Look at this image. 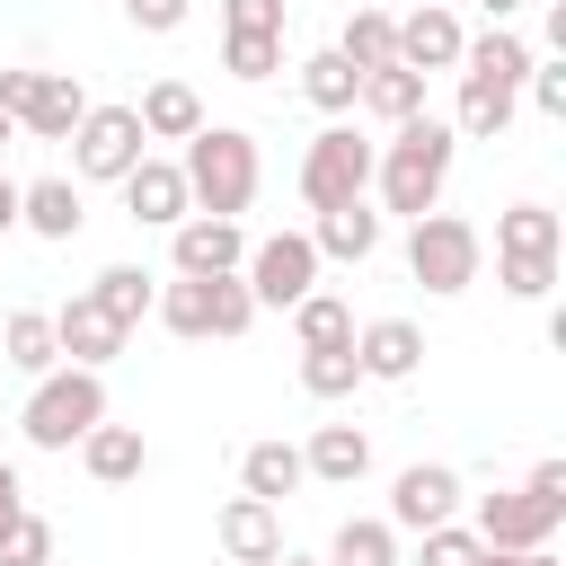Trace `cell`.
Returning <instances> with one entry per match:
<instances>
[{"label": "cell", "mask_w": 566, "mask_h": 566, "mask_svg": "<svg viewBox=\"0 0 566 566\" xmlns=\"http://www.w3.org/2000/svg\"><path fill=\"white\" fill-rule=\"evenodd\" d=\"M53 345H62L80 371H106V363L124 354V327H115V318L80 292V301H62V310H53Z\"/></svg>", "instance_id": "obj_15"}, {"label": "cell", "mask_w": 566, "mask_h": 566, "mask_svg": "<svg viewBox=\"0 0 566 566\" xmlns=\"http://www.w3.org/2000/svg\"><path fill=\"white\" fill-rule=\"evenodd\" d=\"M522 88H531V106H539V115H566V53H557V62H531V71H522Z\"/></svg>", "instance_id": "obj_40"}, {"label": "cell", "mask_w": 566, "mask_h": 566, "mask_svg": "<svg viewBox=\"0 0 566 566\" xmlns=\"http://www.w3.org/2000/svg\"><path fill=\"white\" fill-rule=\"evenodd\" d=\"M301 469L327 478V486H354V478L371 469V433H363V424H318V433L301 442Z\"/></svg>", "instance_id": "obj_21"}, {"label": "cell", "mask_w": 566, "mask_h": 566, "mask_svg": "<svg viewBox=\"0 0 566 566\" xmlns=\"http://www.w3.org/2000/svg\"><path fill=\"white\" fill-rule=\"evenodd\" d=\"M371 150H380V142H363L354 124H327V133L301 150V203H310V212L363 203V186H371Z\"/></svg>", "instance_id": "obj_7"}, {"label": "cell", "mask_w": 566, "mask_h": 566, "mask_svg": "<svg viewBox=\"0 0 566 566\" xmlns=\"http://www.w3.org/2000/svg\"><path fill=\"white\" fill-rule=\"evenodd\" d=\"M150 310H159L177 336H248V318H256V301H248L239 274H177Z\"/></svg>", "instance_id": "obj_6"}, {"label": "cell", "mask_w": 566, "mask_h": 566, "mask_svg": "<svg viewBox=\"0 0 566 566\" xmlns=\"http://www.w3.org/2000/svg\"><path fill=\"white\" fill-rule=\"evenodd\" d=\"M239 283H248L256 310H292V301H310V292H318V248H310V230H274V239H256L248 265H239Z\"/></svg>", "instance_id": "obj_8"}, {"label": "cell", "mask_w": 566, "mask_h": 566, "mask_svg": "<svg viewBox=\"0 0 566 566\" xmlns=\"http://www.w3.org/2000/svg\"><path fill=\"white\" fill-rule=\"evenodd\" d=\"M0 566H53V522L44 513H18L0 531Z\"/></svg>", "instance_id": "obj_36"}, {"label": "cell", "mask_w": 566, "mask_h": 566, "mask_svg": "<svg viewBox=\"0 0 566 566\" xmlns=\"http://www.w3.org/2000/svg\"><path fill=\"white\" fill-rule=\"evenodd\" d=\"M133 115H142V142H195V133L212 124V115H203V97H195L186 80H150Z\"/></svg>", "instance_id": "obj_20"}, {"label": "cell", "mask_w": 566, "mask_h": 566, "mask_svg": "<svg viewBox=\"0 0 566 566\" xmlns=\"http://www.w3.org/2000/svg\"><path fill=\"white\" fill-rule=\"evenodd\" d=\"M9 142H18V124H9V115H0V150H9Z\"/></svg>", "instance_id": "obj_47"}, {"label": "cell", "mask_w": 566, "mask_h": 566, "mask_svg": "<svg viewBox=\"0 0 566 566\" xmlns=\"http://www.w3.org/2000/svg\"><path fill=\"white\" fill-rule=\"evenodd\" d=\"M9 230H18V177L0 168V239H9Z\"/></svg>", "instance_id": "obj_44"}, {"label": "cell", "mask_w": 566, "mask_h": 566, "mask_svg": "<svg viewBox=\"0 0 566 566\" xmlns=\"http://www.w3.org/2000/svg\"><path fill=\"white\" fill-rule=\"evenodd\" d=\"M221 71L230 80H274L283 71V35H221Z\"/></svg>", "instance_id": "obj_35"}, {"label": "cell", "mask_w": 566, "mask_h": 566, "mask_svg": "<svg viewBox=\"0 0 566 566\" xmlns=\"http://www.w3.org/2000/svg\"><path fill=\"white\" fill-rule=\"evenodd\" d=\"M88 424H106V371L53 363V371L27 389V416H18V433H27L35 451H71Z\"/></svg>", "instance_id": "obj_4"}, {"label": "cell", "mask_w": 566, "mask_h": 566, "mask_svg": "<svg viewBox=\"0 0 566 566\" xmlns=\"http://www.w3.org/2000/svg\"><path fill=\"white\" fill-rule=\"evenodd\" d=\"M301 478H310L301 469V442H248L239 451V495H256V504H283Z\"/></svg>", "instance_id": "obj_24"}, {"label": "cell", "mask_w": 566, "mask_h": 566, "mask_svg": "<svg viewBox=\"0 0 566 566\" xmlns=\"http://www.w3.org/2000/svg\"><path fill=\"white\" fill-rule=\"evenodd\" d=\"M142 115L133 106H88L80 133H71V177H97V186H124V168L142 159Z\"/></svg>", "instance_id": "obj_9"}, {"label": "cell", "mask_w": 566, "mask_h": 566, "mask_svg": "<svg viewBox=\"0 0 566 566\" xmlns=\"http://www.w3.org/2000/svg\"><path fill=\"white\" fill-rule=\"evenodd\" d=\"M354 106H371L380 124H407V115H424V71H407V62H380V71H363Z\"/></svg>", "instance_id": "obj_26"}, {"label": "cell", "mask_w": 566, "mask_h": 566, "mask_svg": "<svg viewBox=\"0 0 566 566\" xmlns=\"http://www.w3.org/2000/svg\"><path fill=\"white\" fill-rule=\"evenodd\" d=\"M80 469H88L97 486H133V478L150 469L142 424H88V433H80Z\"/></svg>", "instance_id": "obj_19"}, {"label": "cell", "mask_w": 566, "mask_h": 566, "mask_svg": "<svg viewBox=\"0 0 566 566\" xmlns=\"http://www.w3.org/2000/svg\"><path fill=\"white\" fill-rule=\"evenodd\" d=\"M230 35H283V0H221Z\"/></svg>", "instance_id": "obj_39"}, {"label": "cell", "mask_w": 566, "mask_h": 566, "mask_svg": "<svg viewBox=\"0 0 566 566\" xmlns=\"http://www.w3.org/2000/svg\"><path fill=\"white\" fill-rule=\"evenodd\" d=\"M327 566H398V531H389V522H371V513H354V522H336Z\"/></svg>", "instance_id": "obj_32"}, {"label": "cell", "mask_w": 566, "mask_h": 566, "mask_svg": "<svg viewBox=\"0 0 566 566\" xmlns=\"http://www.w3.org/2000/svg\"><path fill=\"white\" fill-rule=\"evenodd\" d=\"M557 248H566V230H557L548 203H513V212H495V256H557Z\"/></svg>", "instance_id": "obj_27"}, {"label": "cell", "mask_w": 566, "mask_h": 566, "mask_svg": "<svg viewBox=\"0 0 566 566\" xmlns=\"http://www.w3.org/2000/svg\"><path fill=\"white\" fill-rule=\"evenodd\" d=\"M310 248H318V265H327V256H345V265H363V256L380 248V212H371V203H336V212H318V230H310Z\"/></svg>", "instance_id": "obj_25"}, {"label": "cell", "mask_w": 566, "mask_h": 566, "mask_svg": "<svg viewBox=\"0 0 566 566\" xmlns=\"http://www.w3.org/2000/svg\"><path fill=\"white\" fill-rule=\"evenodd\" d=\"M88 301H97V310H106V318H115V327L133 336V327L150 318V301H159V283H150L142 265H106V274L88 283Z\"/></svg>", "instance_id": "obj_28"}, {"label": "cell", "mask_w": 566, "mask_h": 566, "mask_svg": "<svg viewBox=\"0 0 566 566\" xmlns=\"http://www.w3.org/2000/svg\"><path fill=\"white\" fill-rule=\"evenodd\" d=\"M522 71H531V44H522L513 27H486V35H469V44H460V80H486V88H522Z\"/></svg>", "instance_id": "obj_22"}, {"label": "cell", "mask_w": 566, "mask_h": 566, "mask_svg": "<svg viewBox=\"0 0 566 566\" xmlns=\"http://www.w3.org/2000/svg\"><path fill=\"white\" fill-rule=\"evenodd\" d=\"M124 212H133V221H150V230H177V221L195 212V203H186L177 159H150V150H142V159L124 168Z\"/></svg>", "instance_id": "obj_14"}, {"label": "cell", "mask_w": 566, "mask_h": 566, "mask_svg": "<svg viewBox=\"0 0 566 566\" xmlns=\"http://www.w3.org/2000/svg\"><path fill=\"white\" fill-rule=\"evenodd\" d=\"M478 9H486V27H513V9H522V0H478Z\"/></svg>", "instance_id": "obj_45"}, {"label": "cell", "mask_w": 566, "mask_h": 566, "mask_svg": "<svg viewBox=\"0 0 566 566\" xmlns=\"http://www.w3.org/2000/svg\"><path fill=\"white\" fill-rule=\"evenodd\" d=\"M460 44H469L460 18L433 9V0H424L416 18H398V62H407V71H460Z\"/></svg>", "instance_id": "obj_17"}, {"label": "cell", "mask_w": 566, "mask_h": 566, "mask_svg": "<svg viewBox=\"0 0 566 566\" xmlns=\"http://www.w3.org/2000/svg\"><path fill=\"white\" fill-rule=\"evenodd\" d=\"M186 9H195V0H124V18H133L142 35H177V27H186Z\"/></svg>", "instance_id": "obj_41"}, {"label": "cell", "mask_w": 566, "mask_h": 566, "mask_svg": "<svg viewBox=\"0 0 566 566\" xmlns=\"http://www.w3.org/2000/svg\"><path fill=\"white\" fill-rule=\"evenodd\" d=\"M451 513H460V469H442V460H416V469H398V486H389V513H380V522L424 539V531H442Z\"/></svg>", "instance_id": "obj_10"}, {"label": "cell", "mask_w": 566, "mask_h": 566, "mask_svg": "<svg viewBox=\"0 0 566 566\" xmlns=\"http://www.w3.org/2000/svg\"><path fill=\"white\" fill-rule=\"evenodd\" d=\"M478 265H486V230L478 221H460V212H424V221H407V274L424 283V292H469L478 283Z\"/></svg>", "instance_id": "obj_5"}, {"label": "cell", "mask_w": 566, "mask_h": 566, "mask_svg": "<svg viewBox=\"0 0 566 566\" xmlns=\"http://www.w3.org/2000/svg\"><path fill=\"white\" fill-rule=\"evenodd\" d=\"M168 265L177 274H239L248 265V230L239 221H212V212H186L168 230Z\"/></svg>", "instance_id": "obj_11"}, {"label": "cell", "mask_w": 566, "mask_h": 566, "mask_svg": "<svg viewBox=\"0 0 566 566\" xmlns=\"http://www.w3.org/2000/svg\"><path fill=\"white\" fill-rule=\"evenodd\" d=\"M354 88H363V71H354V62L336 53V44L301 62V97H310L318 115H345V106H354Z\"/></svg>", "instance_id": "obj_30"}, {"label": "cell", "mask_w": 566, "mask_h": 566, "mask_svg": "<svg viewBox=\"0 0 566 566\" xmlns=\"http://www.w3.org/2000/svg\"><path fill=\"white\" fill-rule=\"evenodd\" d=\"M354 380H363L354 345H318V354H301V389H310V398H345Z\"/></svg>", "instance_id": "obj_34"}, {"label": "cell", "mask_w": 566, "mask_h": 566, "mask_svg": "<svg viewBox=\"0 0 566 566\" xmlns=\"http://www.w3.org/2000/svg\"><path fill=\"white\" fill-rule=\"evenodd\" d=\"M557 522H566V460H539L522 486L478 495V522H469V531H478L486 548H548Z\"/></svg>", "instance_id": "obj_3"}, {"label": "cell", "mask_w": 566, "mask_h": 566, "mask_svg": "<svg viewBox=\"0 0 566 566\" xmlns=\"http://www.w3.org/2000/svg\"><path fill=\"white\" fill-rule=\"evenodd\" d=\"M274 566H327V557H292V548H283V557H274Z\"/></svg>", "instance_id": "obj_46"}, {"label": "cell", "mask_w": 566, "mask_h": 566, "mask_svg": "<svg viewBox=\"0 0 566 566\" xmlns=\"http://www.w3.org/2000/svg\"><path fill=\"white\" fill-rule=\"evenodd\" d=\"M495 283L513 301H548L557 292V256H495Z\"/></svg>", "instance_id": "obj_37"}, {"label": "cell", "mask_w": 566, "mask_h": 566, "mask_svg": "<svg viewBox=\"0 0 566 566\" xmlns=\"http://www.w3.org/2000/svg\"><path fill=\"white\" fill-rule=\"evenodd\" d=\"M354 363H363V380H416L424 327L416 318H371V327H354Z\"/></svg>", "instance_id": "obj_16"}, {"label": "cell", "mask_w": 566, "mask_h": 566, "mask_svg": "<svg viewBox=\"0 0 566 566\" xmlns=\"http://www.w3.org/2000/svg\"><path fill=\"white\" fill-rule=\"evenodd\" d=\"M478 566H557V548H486Z\"/></svg>", "instance_id": "obj_43"}, {"label": "cell", "mask_w": 566, "mask_h": 566, "mask_svg": "<svg viewBox=\"0 0 566 566\" xmlns=\"http://www.w3.org/2000/svg\"><path fill=\"white\" fill-rule=\"evenodd\" d=\"M513 97H522V88H486V80H460V115H451V133H460V142H495V133L513 124Z\"/></svg>", "instance_id": "obj_31"}, {"label": "cell", "mask_w": 566, "mask_h": 566, "mask_svg": "<svg viewBox=\"0 0 566 566\" xmlns=\"http://www.w3.org/2000/svg\"><path fill=\"white\" fill-rule=\"evenodd\" d=\"M336 53H345L354 71H380V62H398V18H389V9H354V18L336 27Z\"/></svg>", "instance_id": "obj_29"}, {"label": "cell", "mask_w": 566, "mask_h": 566, "mask_svg": "<svg viewBox=\"0 0 566 566\" xmlns=\"http://www.w3.org/2000/svg\"><path fill=\"white\" fill-rule=\"evenodd\" d=\"M80 221H88L80 177H35V186H18V230H35V239H80Z\"/></svg>", "instance_id": "obj_18"}, {"label": "cell", "mask_w": 566, "mask_h": 566, "mask_svg": "<svg viewBox=\"0 0 566 566\" xmlns=\"http://www.w3.org/2000/svg\"><path fill=\"white\" fill-rule=\"evenodd\" d=\"M292 336H301V354H318V345H354V310H345L336 292H310V301H292Z\"/></svg>", "instance_id": "obj_33"}, {"label": "cell", "mask_w": 566, "mask_h": 566, "mask_svg": "<svg viewBox=\"0 0 566 566\" xmlns=\"http://www.w3.org/2000/svg\"><path fill=\"white\" fill-rule=\"evenodd\" d=\"M80 115H88V88H80L71 71H35L27 97H18V133H27V142H71Z\"/></svg>", "instance_id": "obj_12"}, {"label": "cell", "mask_w": 566, "mask_h": 566, "mask_svg": "<svg viewBox=\"0 0 566 566\" xmlns=\"http://www.w3.org/2000/svg\"><path fill=\"white\" fill-rule=\"evenodd\" d=\"M18 513H27V486H18V469H9V460H0V531H9V522H18Z\"/></svg>", "instance_id": "obj_42"}, {"label": "cell", "mask_w": 566, "mask_h": 566, "mask_svg": "<svg viewBox=\"0 0 566 566\" xmlns=\"http://www.w3.org/2000/svg\"><path fill=\"white\" fill-rule=\"evenodd\" d=\"M212 531H221V557H230V566H274V557H283V504L230 495Z\"/></svg>", "instance_id": "obj_13"}, {"label": "cell", "mask_w": 566, "mask_h": 566, "mask_svg": "<svg viewBox=\"0 0 566 566\" xmlns=\"http://www.w3.org/2000/svg\"><path fill=\"white\" fill-rule=\"evenodd\" d=\"M478 557H486V539L460 531V522H442V531H424V557L416 566H478Z\"/></svg>", "instance_id": "obj_38"}, {"label": "cell", "mask_w": 566, "mask_h": 566, "mask_svg": "<svg viewBox=\"0 0 566 566\" xmlns=\"http://www.w3.org/2000/svg\"><path fill=\"white\" fill-rule=\"evenodd\" d=\"M0 363L27 371V380H44V371L62 363V345H53V310H9V318H0Z\"/></svg>", "instance_id": "obj_23"}, {"label": "cell", "mask_w": 566, "mask_h": 566, "mask_svg": "<svg viewBox=\"0 0 566 566\" xmlns=\"http://www.w3.org/2000/svg\"><path fill=\"white\" fill-rule=\"evenodd\" d=\"M177 177H186V203L195 212H212V221H239L248 203H256V142L239 133V124H203L195 142H186V159H177Z\"/></svg>", "instance_id": "obj_2"}, {"label": "cell", "mask_w": 566, "mask_h": 566, "mask_svg": "<svg viewBox=\"0 0 566 566\" xmlns=\"http://www.w3.org/2000/svg\"><path fill=\"white\" fill-rule=\"evenodd\" d=\"M451 159H460V133L442 115H407L389 124V142L371 150V186H380V212H442V186H451Z\"/></svg>", "instance_id": "obj_1"}]
</instances>
